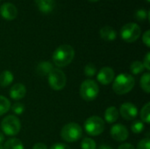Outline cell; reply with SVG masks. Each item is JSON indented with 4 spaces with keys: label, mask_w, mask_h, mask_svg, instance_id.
<instances>
[{
    "label": "cell",
    "mask_w": 150,
    "mask_h": 149,
    "mask_svg": "<svg viewBox=\"0 0 150 149\" xmlns=\"http://www.w3.org/2000/svg\"><path fill=\"white\" fill-rule=\"evenodd\" d=\"M75 57V49L68 44L59 46L53 53L52 60L58 68H64L71 63Z\"/></svg>",
    "instance_id": "1"
},
{
    "label": "cell",
    "mask_w": 150,
    "mask_h": 149,
    "mask_svg": "<svg viewBox=\"0 0 150 149\" xmlns=\"http://www.w3.org/2000/svg\"><path fill=\"white\" fill-rule=\"evenodd\" d=\"M135 84V80L132 75L123 73L120 74L113 81L112 90L118 95H125L130 92Z\"/></svg>",
    "instance_id": "2"
},
{
    "label": "cell",
    "mask_w": 150,
    "mask_h": 149,
    "mask_svg": "<svg viewBox=\"0 0 150 149\" xmlns=\"http://www.w3.org/2000/svg\"><path fill=\"white\" fill-rule=\"evenodd\" d=\"M83 135V129L77 123H69L65 125L61 131V136L67 142H76Z\"/></svg>",
    "instance_id": "3"
},
{
    "label": "cell",
    "mask_w": 150,
    "mask_h": 149,
    "mask_svg": "<svg viewBox=\"0 0 150 149\" xmlns=\"http://www.w3.org/2000/svg\"><path fill=\"white\" fill-rule=\"evenodd\" d=\"M80 96L85 101H93L99 93L98 83L92 79H86L80 86Z\"/></svg>",
    "instance_id": "4"
},
{
    "label": "cell",
    "mask_w": 150,
    "mask_h": 149,
    "mask_svg": "<svg viewBox=\"0 0 150 149\" xmlns=\"http://www.w3.org/2000/svg\"><path fill=\"white\" fill-rule=\"evenodd\" d=\"M20 121L14 115H8L1 121V129L5 135L15 136L20 132Z\"/></svg>",
    "instance_id": "5"
},
{
    "label": "cell",
    "mask_w": 150,
    "mask_h": 149,
    "mask_svg": "<svg viewBox=\"0 0 150 149\" xmlns=\"http://www.w3.org/2000/svg\"><path fill=\"white\" fill-rule=\"evenodd\" d=\"M142 33L141 27L134 22L127 23L120 29V36L122 40L127 43H133L136 41Z\"/></svg>",
    "instance_id": "6"
},
{
    "label": "cell",
    "mask_w": 150,
    "mask_h": 149,
    "mask_svg": "<svg viewBox=\"0 0 150 149\" xmlns=\"http://www.w3.org/2000/svg\"><path fill=\"white\" fill-rule=\"evenodd\" d=\"M84 130L91 136H98L105 130V122L98 116H91L84 122Z\"/></svg>",
    "instance_id": "7"
},
{
    "label": "cell",
    "mask_w": 150,
    "mask_h": 149,
    "mask_svg": "<svg viewBox=\"0 0 150 149\" xmlns=\"http://www.w3.org/2000/svg\"><path fill=\"white\" fill-rule=\"evenodd\" d=\"M67 83L66 75L59 68H53L48 75V84L54 90H62Z\"/></svg>",
    "instance_id": "8"
},
{
    "label": "cell",
    "mask_w": 150,
    "mask_h": 149,
    "mask_svg": "<svg viewBox=\"0 0 150 149\" xmlns=\"http://www.w3.org/2000/svg\"><path fill=\"white\" fill-rule=\"evenodd\" d=\"M119 113L126 120H134L138 116V109L132 103H124L120 105Z\"/></svg>",
    "instance_id": "9"
},
{
    "label": "cell",
    "mask_w": 150,
    "mask_h": 149,
    "mask_svg": "<svg viewBox=\"0 0 150 149\" xmlns=\"http://www.w3.org/2000/svg\"><path fill=\"white\" fill-rule=\"evenodd\" d=\"M110 133L112 139L118 142H122L127 141L129 135L127 128L122 124H116L112 126L111 127Z\"/></svg>",
    "instance_id": "10"
},
{
    "label": "cell",
    "mask_w": 150,
    "mask_h": 149,
    "mask_svg": "<svg viewBox=\"0 0 150 149\" xmlns=\"http://www.w3.org/2000/svg\"><path fill=\"white\" fill-rule=\"evenodd\" d=\"M0 15L5 20H13L17 18L18 9L12 3H4L0 6Z\"/></svg>",
    "instance_id": "11"
},
{
    "label": "cell",
    "mask_w": 150,
    "mask_h": 149,
    "mask_svg": "<svg viewBox=\"0 0 150 149\" xmlns=\"http://www.w3.org/2000/svg\"><path fill=\"white\" fill-rule=\"evenodd\" d=\"M114 76H115V73L112 68L104 67L98 71L97 79L101 84L107 85V84H110L114 80Z\"/></svg>",
    "instance_id": "12"
},
{
    "label": "cell",
    "mask_w": 150,
    "mask_h": 149,
    "mask_svg": "<svg viewBox=\"0 0 150 149\" xmlns=\"http://www.w3.org/2000/svg\"><path fill=\"white\" fill-rule=\"evenodd\" d=\"M26 93V88L22 83H16L12 85L10 89V97L13 100H20L22 99Z\"/></svg>",
    "instance_id": "13"
},
{
    "label": "cell",
    "mask_w": 150,
    "mask_h": 149,
    "mask_svg": "<svg viewBox=\"0 0 150 149\" xmlns=\"http://www.w3.org/2000/svg\"><path fill=\"white\" fill-rule=\"evenodd\" d=\"M34 3L39 11L44 14H48L54 10V0H34Z\"/></svg>",
    "instance_id": "14"
},
{
    "label": "cell",
    "mask_w": 150,
    "mask_h": 149,
    "mask_svg": "<svg viewBox=\"0 0 150 149\" xmlns=\"http://www.w3.org/2000/svg\"><path fill=\"white\" fill-rule=\"evenodd\" d=\"M99 34H100V37L105 41H112L117 37L116 31L112 26H109V25L103 26L99 31Z\"/></svg>",
    "instance_id": "15"
},
{
    "label": "cell",
    "mask_w": 150,
    "mask_h": 149,
    "mask_svg": "<svg viewBox=\"0 0 150 149\" xmlns=\"http://www.w3.org/2000/svg\"><path fill=\"white\" fill-rule=\"evenodd\" d=\"M119 111L115 106L108 107L105 112V120L108 124H112L116 122L119 119Z\"/></svg>",
    "instance_id": "16"
},
{
    "label": "cell",
    "mask_w": 150,
    "mask_h": 149,
    "mask_svg": "<svg viewBox=\"0 0 150 149\" xmlns=\"http://www.w3.org/2000/svg\"><path fill=\"white\" fill-rule=\"evenodd\" d=\"M54 67L50 61H41L36 67V72L40 76H48L49 73L53 70Z\"/></svg>",
    "instance_id": "17"
},
{
    "label": "cell",
    "mask_w": 150,
    "mask_h": 149,
    "mask_svg": "<svg viewBox=\"0 0 150 149\" xmlns=\"http://www.w3.org/2000/svg\"><path fill=\"white\" fill-rule=\"evenodd\" d=\"M14 76L10 70H4L0 74V85L1 87H7L13 82Z\"/></svg>",
    "instance_id": "18"
},
{
    "label": "cell",
    "mask_w": 150,
    "mask_h": 149,
    "mask_svg": "<svg viewBox=\"0 0 150 149\" xmlns=\"http://www.w3.org/2000/svg\"><path fill=\"white\" fill-rule=\"evenodd\" d=\"M4 149H25L22 141L19 139L17 138H11L9 139L7 141H5Z\"/></svg>",
    "instance_id": "19"
},
{
    "label": "cell",
    "mask_w": 150,
    "mask_h": 149,
    "mask_svg": "<svg viewBox=\"0 0 150 149\" xmlns=\"http://www.w3.org/2000/svg\"><path fill=\"white\" fill-rule=\"evenodd\" d=\"M150 74L149 72L144 73L140 80V85L142 87V89L146 92V93H150Z\"/></svg>",
    "instance_id": "20"
},
{
    "label": "cell",
    "mask_w": 150,
    "mask_h": 149,
    "mask_svg": "<svg viewBox=\"0 0 150 149\" xmlns=\"http://www.w3.org/2000/svg\"><path fill=\"white\" fill-rule=\"evenodd\" d=\"M141 119L143 123H150V103H147L141 111Z\"/></svg>",
    "instance_id": "21"
},
{
    "label": "cell",
    "mask_w": 150,
    "mask_h": 149,
    "mask_svg": "<svg viewBox=\"0 0 150 149\" xmlns=\"http://www.w3.org/2000/svg\"><path fill=\"white\" fill-rule=\"evenodd\" d=\"M11 108V102L4 96H0V116L5 114Z\"/></svg>",
    "instance_id": "22"
},
{
    "label": "cell",
    "mask_w": 150,
    "mask_h": 149,
    "mask_svg": "<svg viewBox=\"0 0 150 149\" xmlns=\"http://www.w3.org/2000/svg\"><path fill=\"white\" fill-rule=\"evenodd\" d=\"M144 69H145V68H144L142 62L140 61H135L132 62L130 65V71L134 75H139L142 72H143Z\"/></svg>",
    "instance_id": "23"
},
{
    "label": "cell",
    "mask_w": 150,
    "mask_h": 149,
    "mask_svg": "<svg viewBox=\"0 0 150 149\" xmlns=\"http://www.w3.org/2000/svg\"><path fill=\"white\" fill-rule=\"evenodd\" d=\"M134 18L135 19L139 20V21H144L147 18L149 19L150 18V12L149 11H147L146 9H139L134 12Z\"/></svg>",
    "instance_id": "24"
},
{
    "label": "cell",
    "mask_w": 150,
    "mask_h": 149,
    "mask_svg": "<svg viewBox=\"0 0 150 149\" xmlns=\"http://www.w3.org/2000/svg\"><path fill=\"white\" fill-rule=\"evenodd\" d=\"M144 127H145V125L141 120H134V123L131 125V130L135 134L142 133L144 130Z\"/></svg>",
    "instance_id": "25"
},
{
    "label": "cell",
    "mask_w": 150,
    "mask_h": 149,
    "mask_svg": "<svg viewBox=\"0 0 150 149\" xmlns=\"http://www.w3.org/2000/svg\"><path fill=\"white\" fill-rule=\"evenodd\" d=\"M82 149H97L96 142L91 138H84L81 142Z\"/></svg>",
    "instance_id": "26"
},
{
    "label": "cell",
    "mask_w": 150,
    "mask_h": 149,
    "mask_svg": "<svg viewBox=\"0 0 150 149\" xmlns=\"http://www.w3.org/2000/svg\"><path fill=\"white\" fill-rule=\"evenodd\" d=\"M97 73V68L93 63H88L84 67V75L89 77H92Z\"/></svg>",
    "instance_id": "27"
},
{
    "label": "cell",
    "mask_w": 150,
    "mask_h": 149,
    "mask_svg": "<svg viewBox=\"0 0 150 149\" xmlns=\"http://www.w3.org/2000/svg\"><path fill=\"white\" fill-rule=\"evenodd\" d=\"M11 107V110L12 112L16 114V115H21L24 111H25V105L21 103H15Z\"/></svg>",
    "instance_id": "28"
},
{
    "label": "cell",
    "mask_w": 150,
    "mask_h": 149,
    "mask_svg": "<svg viewBox=\"0 0 150 149\" xmlns=\"http://www.w3.org/2000/svg\"><path fill=\"white\" fill-rule=\"evenodd\" d=\"M137 149H150L149 138H144L141 140L137 145Z\"/></svg>",
    "instance_id": "29"
},
{
    "label": "cell",
    "mask_w": 150,
    "mask_h": 149,
    "mask_svg": "<svg viewBox=\"0 0 150 149\" xmlns=\"http://www.w3.org/2000/svg\"><path fill=\"white\" fill-rule=\"evenodd\" d=\"M142 41H143V43H144L148 47H150V31L149 30H147V31L143 33V36H142Z\"/></svg>",
    "instance_id": "30"
},
{
    "label": "cell",
    "mask_w": 150,
    "mask_h": 149,
    "mask_svg": "<svg viewBox=\"0 0 150 149\" xmlns=\"http://www.w3.org/2000/svg\"><path fill=\"white\" fill-rule=\"evenodd\" d=\"M145 69H147L148 71L150 70V53L148 52L146 56L144 57V60H143V62H142Z\"/></svg>",
    "instance_id": "31"
},
{
    "label": "cell",
    "mask_w": 150,
    "mask_h": 149,
    "mask_svg": "<svg viewBox=\"0 0 150 149\" xmlns=\"http://www.w3.org/2000/svg\"><path fill=\"white\" fill-rule=\"evenodd\" d=\"M50 149H71L69 146L64 144V143H55L54 144Z\"/></svg>",
    "instance_id": "32"
},
{
    "label": "cell",
    "mask_w": 150,
    "mask_h": 149,
    "mask_svg": "<svg viewBox=\"0 0 150 149\" xmlns=\"http://www.w3.org/2000/svg\"><path fill=\"white\" fill-rule=\"evenodd\" d=\"M33 149H47V147L41 142H38L36 144H34V146L33 147Z\"/></svg>",
    "instance_id": "33"
},
{
    "label": "cell",
    "mask_w": 150,
    "mask_h": 149,
    "mask_svg": "<svg viewBox=\"0 0 150 149\" xmlns=\"http://www.w3.org/2000/svg\"><path fill=\"white\" fill-rule=\"evenodd\" d=\"M118 149H135V148L132 145V144H129V143H124L122 145H120Z\"/></svg>",
    "instance_id": "34"
},
{
    "label": "cell",
    "mask_w": 150,
    "mask_h": 149,
    "mask_svg": "<svg viewBox=\"0 0 150 149\" xmlns=\"http://www.w3.org/2000/svg\"><path fill=\"white\" fill-rule=\"evenodd\" d=\"M98 149H113L112 147H110V146H107V145H105V144H103V145H100L99 146V148Z\"/></svg>",
    "instance_id": "35"
},
{
    "label": "cell",
    "mask_w": 150,
    "mask_h": 149,
    "mask_svg": "<svg viewBox=\"0 0 150 149\" xmlns=\"http://www.w3.org/2000/svg\"><path fill=\"white\" fill-rule=\"evenodd\" d=\"M4 136L3 133L0 132V145H1V143L4 141Z\"/></svg>",
    "instance_id": "36"
},
{
    "label": "cell",
    "mask_w": 150,
    "mask_h": 149,
    "mask_svg": "<svg viewBox=\"0 0 150 149\" xmlns=\"http://www.w3.org/2000/svg\"><path fill=\"white\" fill-rule=\"evenodd\" d=\"M88 1H90V2H98L99 0H88Z\"/></svg>",
    "instance_id": "37"
},
{
    "label": "cell",
    "mask_w": 150,
    "mask_h": 149,
    "mask_svg": "<svg viewBox=\"0 0 150 149\" xmlns=\"http://www.w3.org/2000/svg\"><path fill=\"white\" fill-rule=\"evenodd\" d=\"M0 149H4V147L2 145H0Z\"/></svg>",
    "instance_id": "38"
},
{
    "label": "cell",
    "mask_w": 150,
    "mask_h": 149,
    "mask_svg": "<svg viewBox=\"0 0 150 149\" xmlns=\"http://www.w3.org/2000/svg\"><path fill=\"white\" fill-rule=\"evenodd\" d=\"M147 2H150V0H147Z\"/></svg>",
    "instance_id": "39"
},
{
    "label": "cell",
    "mask_w": 150,
    "mask_h": 149,
    "mask_svg": "<svg viewBox=\"0 0 150 149\" xmlns=\"http://www.w3.org/2000/svg\"><path fill=\"white\" fill-rule=\"evenodd\" d=\"M0 1H1V0H0Z\"/></svg>",
    "instance_id": "40"
}]
</instances>
